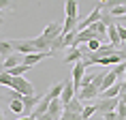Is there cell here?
<instances>
[{"mask_svg": "<svg viewBox=\"0 0 126 120\" xmlns=\"http://www.w3.org/2000/svg\"><path fill=\"white\" fill-rule=\"evenodd\" d=\"M103 9H105V2H98V4H94L92 13L88 15L86 20H79V24H77V32H81V30H88V28L92 26V24L100 21V15H103Z\"/></svg>", "mask_w": 126, "mask_h": 120, "instance_id": "1", "label": "cell"}, {"mask_svg": "<svg viewBox=\"0 0 126 120\" xmlns=\"http://www.w3.org/2000/svg\"><path fill=\"white\" fill-rule=\"evenodd\" d=\"M124 84H126V73H124Z\"/></svg>", "mask_w": 126, "mask_h": 120, "instance_id": "34", "label": "cell"}, {"mask_svg": "<svg viewBox=\"0 0 126 120\" xmlns=\"http://www.w3.org/2000/svg\"><path fill=\"white\" fill-rule=\"evenodd\" d=\"M111 71L118 75V77H124V73H126V60H124V62H120V64H115Z\"/></svg>", "mask_w": 126, "mask_h": 120, "instance_id": "22", "label": "cell"}, {"mask_svg": "<svg viewBox=\"0 0 126 120\" xmlns=\"http://www.w3.org/2000/svg\"><path fill=\"white\" fill-rule=\"evenodd\" d=\"M62 88H64V81H58V84H53V86L49 88V92H47L43 99L49 101V103H51L53 99H60V94H62Z\"/></svg>", "mask_w": 126, "mask_h": 120, "instance_id": "11", "label": "cell"}, {"mask_svg": "<svg viewBox=\"0 0 126 120\" xmlns=\"http://www.w3.org/2000/svg\"><path fill=\"white\" fill-rule=\"evenodd\" d=\"M118 34H120V41L124 43V41H126V28H124V26H120V24H118Z\"/></svg>", "mask_w": 126, "mask_h": 120, "instance_id": "29", "label": "cell"}, {"mask_svg": "<svg viewBox=\"0 0 126 120\" xmlns=\"http://www.w3.org/2000/svg\"><path fill=\"white\" fill-rule=\"evenodd\" d=\"M2 21H4V20H2V17H0V26H2Z\"/></svg>", "mask_w": 126, "mask_h": 120, "instance_id": "33", "label": "cell"}, {"mask_svg": "<svg viewBox=\"0 0 126 120\" xmlns=\"http://www.w3.org/2000/svg\"><path fill=\"white\" fill-rule=\"evenodd\" d=\"M77 2L75 0H68L66 2V17H75V20H79V15H77Z\"/></svg>", "mask_w": 126, "mask_h": 120, "instance_id": "17", "label": "cell"}, {"mask_svg": "<svg viewBox=\"0 0 126 120\" xmlns=\"http://www.w3.org/2000/svg\"><path fill=\"white\" fill-rule=\"evenodd\" d=\"M64 112H73V114H81V112H83V105H81V101L77 99V97H75V99L71 101V103H68V105H64Z\"/></svg>", "mask_w": 126, "mask_h": 120, "instance_id": "15", "label": "cell"}, {"mask_svg": "<svg viewBox=\"0 0 126 120\" xmlns=\"http://www.w3.org/2000/svg\"><path fill=\"white\" fill-rule=\"evenodd\" d=\"M0 120H4V116H2V112H0Z\"/></svg>", "mask_w": 126, "mask_h": 120, "instance_id": "31", "label": "cell"}, {"mask_svg": "<svg viewBox=\"0 0 126 120\" xmlns=\"http://www.w3.org/2000/svg\"><path fill=\"white\" fill-rule=\"evenodd\" d=\"M62 112H64V105H62V101L60 99H53L51 103H49V109H47V116L51 120H58L60 116H62Z\"/></svg>", "mask_w": 126, "mask_h": 120, "instance_id": "9", "label": "cell"}, {"mask_svg": "<svg viewBox=\"0 0 126 120\" xmlns=\"http://www.w3.org/2000/svg\"><path fill=\"white\" fill-rule=\"evenodd\" d=\"M9 109L13 114H21V116H24V103H21V101H11L9 99Z\"/></svg>", "mask_w": 126, "mask_h": 120, "instance_id": "19", "label": "cell"}, {"mask_svg": "<svg viewBox=\"0 0 126 120\" xmlns=\"http://www.w3.org/2000/svg\"><path fill=\"white\" fill-rule=\"evenodd\" d=\"M94 114H96L94 105H86V107H83V112H81V120H88V118H92Z\"/></svg>", "mask_w": 126, "mask_h": 120, "instance_id": "21", "label": "cell"}, {"mask_svg": "<svg viewBox=\"0 0 126 120\" xmlns=\"http://www.w3.org/2000/svg\"><path fill=\"white\" fill-rule=\"evenodd\" d=\"M83 75H86V67L81 64V62H77L73 67V88H75V92H79L81 90V80H83Z\"/></svg>", "mask_w": 126, "mask_h": 120, "instance_id": "7", "label": "cell"}, {"mask_svg": "<svg viewBox=\"0 0 126 120\" xmlns=\"http://www.w3.org/2000/svg\"><path fill=\"white\" fill-rule=\"evenodd\" d=\"M30 120H36V118H30Z\"/></svg>", "mask_w": 126, "mask_h": 120, "instance_id": "36", "label": "cell"}, {"mask_svg": "<svg viewBox=\"0 0 126 120\" xmlns=\"http://www.w3.org/2000/svg\"><path fill=\"white\" fill-rule=\"evenodd\" d=\"M49 56H53V52H43V54H28V56H24V58H21V64H26V67H30V69H32L34 64H39L41 60L49 58Z\"/></svg>", "mask_w": 126, "mask_h": 120, "instance_id": "5", "label": "cell"}, {"mask_svg": "<svg viewBox=\"0 0 126 120\" xmlns=\"http://www.w3.org/2000/svg\"><path fill=\"white\" fill-rule=\"evenodd\" d=\"M109 15H111L113 20H115V17H124V15H126V4H113Z\"/></svg>", "mask_w": 126, "mask_h": 120, "instance_id": "18", "label": "cell"}, {"mask_svg": "<svg viewBox=\"0 0 126 120\" xmlns=\"http://www.w3.org/2000/svg\"><path fill=\"white\" fill-rule=\"evenodd\" d=\"M11 84H13V77L7 73V71H0V86H7L11 88Z\"/></svg>", "mask_w": 126, "mask_h": 120, "instance_id": "20", "label": "cell"}, {"mask_svg": "<svg viewBox=\"0 0 126 120\" xmlns=\"http://www.w3.org/2000/svg\"><path fill=\"white\" fill-rule=\"evenodd\" d=\"M100 21H103L105 26H111V24H115V20H113L109 13H103V15H100Z\"/></svg>", "mask_w": 126, "mask_h": 120, "instance_id": "25", "label": "cell"}, {"mask_svg": "<svg viewBox=\"0 0 126 120\" xmlns=\"http://www.w3.org/2000/svg\"><path fill=\"white\" fill-rule=\"evenodd\" d=\"M77 99L79 101H94V99H98V88L94 86V84H88V86H83L77 92Z\"/></svg>", "mask_w": 126, "mask_h": 120, "instance_id": "4", "label": "cell"}, {"mask_svg": "<svg viewBox=\"0 0 126 120\" xmlns=\"http://www.w3.org/2000/svg\"><path fill=\"white\" fill-rule=\"evenodd\" d=\"M118 99H100L94 103V109H96V114H100V116H105V114L109 112H115L118 109Z\"/></svg>", "mask_w": 126, "mask_h": 120, "instance_id": "3", "label": "cell"}, {"mask_svg": "<svg viewBox=\"0 0 126 120\" xmlns=\"http://www.w3.org/2000/svg\"><path fill=\"white\" fill-rule=\"evenodd\" d=\"M58 120H81V114H73V112H62Z\"/></svg>", "mask_w": 126, "mask_h": 120, "instance_id": "24", "label": "cell"}, {"mask_svg": "<svg viewBox=\"0 0 126 120\" xmlns=\"http://www.w3.org/2000/svg\"><path fill=\"white\" fill-rule=\"evenodd\" d=\"M115 114H118L120 118H124V120H126V105H124V103H118V109H115Z\"/></svg>", "mask_w": 126, "mask_h": 120, "instance_id": "28", "label": "cell"}, {"mask_svg": "<svg viewBox=\"0 0 126 120\" xmlns=\"http://www.w3.org/2000/svg\"><path fill=\"white\" fill-rule=\"evenodd\" d=\"M120 88H122V81H118L115 86H111L109 90H105V92H100L98 99H118L120 97Z\"/></svg>", "mask_w": 126, "mask_h": 120, "instance_id": "13", "label": "cell"}, {"mask_svg": "<svg viewBox=\"0 0 126 120\" xmlns=\"http://www.w3.org/2000/svg\"><path fill=\"white\" fill-rule=\"evenodd\" d=\"M107 37H109V45H113L115 49H120L122 41H120V34H118V24H111V26H107Z\"/></svg>", "mask_w": 126, "mask_h": 120, "instance_id": "10", "label": "cell"}, {"mask_svg": "<svg viewBox=\"0 0 126 120\" xmlns=\"http://www.w3.org/2000/svg\"><path fill=\"white\" fill-rule=\"evenodd\" d=\"M43 99V97H39V94H30V97H24L21 99V103H24V116H28V114L34 112V107L39 105V101Z\"/></svg>", "mask_w": 126, "mask_h": 120, "instance_id": "8", "label": "cell"}, {"mask_svg": "<svg viewBox=\"0 0 126 120\" xmlns=\"http://www.w3.org/2000/svg\"><path fill=\"white\" fill-rule=\"evenodd\" d=\"M105 75H107V71H98V73H94L92 84H94L96 88H100V84H103V80H105Z\"/></svg>", "mask_w": 126, "mask_h": 120, "instance_id": "23", "label": "cell"}, {"mask_svg": "<svg viewBox=\"0 0 126 120\" xmlns=\"http://www.w3.org/2000/svg\"><path fill=\"white\" fill-rule=\"evenodd\" d=\"M21 64V56L19 54H13V56H9V58H4V64H2V71H11V69L19 67Z\"/></svg>", "mask_w": 126, "mask_h": 120, "instance_id": "12", "label": "cell"}, {"mask_svg": "<svg viewBox=\"0 0 126 120\" xmlns=\"http://www.w3.org/2000/svg\"><path fill=\"white\" fill-rule=\"evenodd\" d=\"M0 54L4 56V58H9V56H13V45H11V41H0Z\"/></svg>", "mask_w": 126, "mask_h": 120, "instance_id": "16", "label": "cell"}, {"mask_svg": "<svg viewBox=\"0 0 126 120\" xmlns=\"http://www.w3.org/2000/svg\"><path fill=\"white\" fill-rule=\"evenodd\" d=\"M9 7H13V4L7 2V0H0V11H2V9H9Z\"/></svg>", "mask_w": 126, "mask_h": 120, "instance_id": "30", "label": "cell"}, {"mask_svg": "<svg viewBox=\"0 0 126 120\" xmlns=\"http://www.w3.org/2000/svg\"><path fill=\"white\" fill-rule=\"evenodd\" d=\"M88 49H90V52H96V49H100V39H92L90 43H88Z\"/></svg>", "mask_w": 126, "mask_h": 120, "instance_id": "26", "label": "cell"}, {"mask_svg": "<svg viewBox=\"0 0 126 120\" xmlns=\"http://www.w3.org/2000/svg\"><path fill=\"white\" fill-rule=\"evenodd\" d=\"M11 88H13L15 92H19L21 97H30V94H36L34 92V86L30 84L28 80H24V77H13V84H11Z\"/></svg>", "mask_w": 126, "mask_h": 120, "instance_id": "2", "label": "cell"}, {"mask_svg": "<svg viewBox=\"0 0 126 120\" xmlns=\"http://www.w3.org/2000/svg\"><path fill=\"white\" fill-rule=\"evenodd\" d=\"M118 101L126 105V84H124V81H122V88H120V97H118Z\"/></svg>", "mask_w": 126, "mask_h": 120, "instance_id": "27", "label": "cell"}, {"mask_svg": "<svg viewBox=\"0 0 126 120\" xmlns=\"http://www.w3.org/2000/svg\"><path fill=\"white\" fill-rule=\"evenodd\" d=\"M75 97H77V92H75V88H73V81H71V80H64V88H62V94H60L62 105H68Z\"/></svg>", "mask_w": 126, "mask_h": 120, "instance_id": "6", "label": "cell"}, {"mask_svg": "<svg viewBox=\"0 0 126 120\" xmlns=\"http://www.w3.org/2000/svg\"><path fill=\"white\" fill-rule=\"evenodd\" d=\"M120 20H122V21H126V15H124V17H120Z\"/></svg>", "mask_w": 126, "mask_h": 120, "instance_id": "32", "label": "cell"}, {"mask_svg": "<svg viewBox=\"0 0 126 120\" xmlns=\"http://www.w3.org/2000/svg\"><path fill=\"white\" fill-rule=\"evenodd\" d=\"M88 30H90V32L96 37V39H100L103 34H107V26L103 24V21H96V24H92V26L88 28Z\"/></svg>", "mask_w": 126, "mask_h": 120, "instance_id": "14", "label": "cell"}, {"mask_svg": "<svg viewBox=\"0 0 126 120\" xmlns=\"http://www.w3.org/2000/svg\"><path fill=\"white\" fill-rule=\"evenodd\" d=\"M0 17H2V11H0Z\"/></svg>", "mask_w": 126, "mask_h": 120, "instance_id": "35", "label": "cell"}]
</instances>
